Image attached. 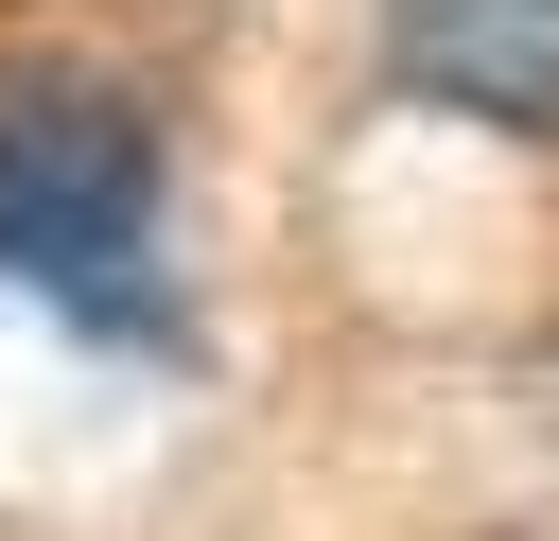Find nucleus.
Listing matches in <instances>:
<instances>
[{
  "label": "nucleus",
  "mask_w": 559,
  "mask_h": 541,
  "mask_svg": "<svg viewBox=\"0 0 559 541\" xmlns=\"http://www.w3.org/2000/svg\"><path fill=\"white\" fill-rule=\"evenodd\" d=\"M157 209H175L157 105L87 52H0V279L122 332L157 297Z\"/></svg>",
  "instance_id": "1"
},
{
  "label": "nucleus",
  "mask_w": 559,
  "mask_h": 541,
  "mask_svg": "<svg viewBox=\"0 0 559 541\" xmlns=\"http://www.w3.org/2000/svg\"><path fill=\"white\" fill-rule=\"evenodd\" d=\"M384 70L489 140H559V0H384Z\"/></svg>",
  "instance_id": "2"
}]
</instances>
